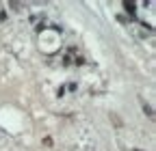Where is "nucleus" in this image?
I'll list each match as a JSON object with an SVG mask.
<instances>
[{
  "instance_id": "obj_1",
  "label": "nucleus",
  "mask_w": 156,
  "mask_h": 151,
  "mask_svg": "<svg viewBox=\"0 0 156 151\" xmlns=\"http://www.w3.org/2000/svg\"><path fill=\"white\" fill-rule=\"evenodd\" d=\"M143 110H145V112H147V117H150V119H152V117H154V110H152V108H150V106H145V104H143Z\"/></svg>"
},
{
  "instance_id": "obj_2",
  "label": "nucleus",
  "mask_w": 156,
  "mask_h": 151,
  "mask_svg": "<svg viewBox=\"0 0 156 151\" xmlns=\"http://www.w3.org/2000/svg\"><path fill=\"white\" fill-rule=\"evenodd\" d=\"M134 151H143V149H134Z\"/></svg>"
}]
</instances>
